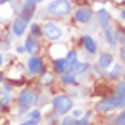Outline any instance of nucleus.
I'll use <instances>...</instances> for the list:
<instances>
[{"instance_id": "obj_8", "label": "nucleus", "mask_w": 125, "mask_h": 125, "mask_svg": "<svg viewBox=\"0 0 125 125\" xmlns=\"http://www.w3.org/2000/svg\"><path fill=\"white\" fill-rule=\"evenodd\" d=\"M43 70V62L40 57H30L29 59V71L32 74H37Z\"/></svg>"}, {"instance_id": "obj_19", "label": "nucleus", "mask_w": 125, "mask_h": 125, "mask_svg": "<svg viewBox=\"0 0 125 125\" xmlns=\"http://www.w3.org/2000/svg\"><path fill=\"white\" fill-rule=\"evenodd\" d=\"M71 125H89V117H85L84 120H78V122H73Z\"/></svg>"}, {"instance_id": "obj_11", "label": "nucleus", "mask_w": 125, "mask_h": 125, "mask_svg": "<svg viewBox=\"0 0 125 125\" xmlns=\"http://www.w3.org/2000/svg\"><path fill=\"white\" fill-rule=\"evenodd\" d=\"M111 62H113V55L111 54H101L100 55V59H98V65H100L101 68H108L111 65Z\"/></svg>"}, {"instance_id": "obj_17", "label": "nucleus", "mask_w": 125, "mask_h": 125, "mask_svg": "<svg viewBox=\"0 0 125 125\" xmlns=\"http://www.w3.org/2000/svg\"><path fill=\"white\" fill-rule=\"evenodd\" d=\"M29 120L38 122V120H40V111H32V113H29Z\"/></svg>"}, {"instance_id": "obj_22", "label": "nucleus", "mask_w": 125, "mask_h": 125, "mask_svg": "<svg viewBox=\"0 0 125 125\" xmlns=\"http://www.w3.org/2000/svg\"><path fill=\"white\" fill-rule=\"evenodd\" d=\"M16 51H18V52H22V51H24V48H22V46H18V49H16Z\"/></svg>"}, {"instance_id": "obj_5", "label": "nucleus", "mask_w": 125, "mask_h": 125, "mask_svg": "<svg viewBox=\"0 0 125 125\" xmlns=\"http://www.w3.org/2000/svg\"><path fill=\"white\" fill-rule=\"evenodd\" d=\"M74 16H76V19H78L79 22L85 24V22H89V21L92 19L94 13H92V10H90V8H87V6H81V8H78V10H76Z\"/></svg>"}, {"instance_id": "obj_23", "label": "nucleus", "mask_w": 125, "mask_h": 125, "mask_svg": "<svg viewBox=\"0 0 125 125\" xmlns=\"http://www.w3.org/2000/svg\"><path fill=\"white\" fill-rule=\"evenodd\" d=\"M10 0H0V3H3V5H5V3H8Z\"/></svg>"}, {"instance_id": "obj_3", "label": "nucleus", "mask_w": 125, "mask_h": 125, "mask_svg": "<svg viewBox=\"0 0 125 125\" xmlns=\"http://www.w3.org/2000/svg\"><path fill=\"white\" fill-rule=\"evenodd\" d=\"M43 33H44V37H48L49 40H59L60 35H62V30L54 22H46V24L43 25Z\"/></svg>"}, {"instance_id": "obj_1", "label": "nucleus", "mask_w": 125, "mask_h": 125, "mask_svg": "<svg viewBox=\"0 0 125 125\" xmlns=\"http://www.w3.org/2000/svg\"><path fill=\"white\" fill-rule=\"evenodd\" d=\"M48 11L52 16H68L71 11V5L67 0H54L48 5Z\"/></svg>"}, {"instance_id": "obj_10", "label": "nucleus", "mask_w": 125, "mask_h": 125, "mask_svg": "<svg viewBox=\"0 0 125 125\" xmlns=\"http://www.w3.org/2000/svg\"><path fill=\"white\" fill-rule=\"evenodd\" d=\"M98 21H100V25L103 29L109 27V25H108V22H109V14H108L106 10H100V11H98Z\"/></svg>"}, {"instance_id": "obj_15", "label": "nucleus", "mask_w": 125, "mask_h": 125, "mask_svg": "<svg viewBox=\"0 0 125 125\" xmlns=\"http://www.w3.org/2000/svg\"><path fill=\"white\" fill-rule=\"evenodd\" d=\"M104 30H106V40L109 41V44H111V46H116L117 41H116V37H114V32L111 30L109 27H106Z\"/></svg>"}, {"instance_id": "obj_13", "label": "nucleus", "mask_w": 125, "mask_h": 125, "mask_svg": "<svg viewBox=\"0 0 125 125\" xmlns=\"http://www.w3.org/2000/svg\"><path fill=\"white\" fill-rule=\"evenodd\" d=\"M37 49H38V44H37V41H35L33 38L25 40V51L27 52H37Z\"/></svg>"}, {"instance_id": "obj_18", "label": "nucleus", "mask_w": 125, "mask_h": 125, "mask_svg": "<svg viewBox=\"0 0 125 125\" xmlns=\"http://www.w3.org/2000/svg\"><path fill=\"white\" fill-rule=\"evenodd\" d=\"M62 81L63 83H70V84H74L76 83V79H74V74H63V78H62Z\"/></svg>"}, {"instance_id": "obj_25", "label": "nucleus", "mask_w": 125, "mask_h": 125, "mask_svg": "<svg viewBox=\"0 0 125 125\" xmlns=\"http://www.w3.org/2000/svg\"><path fill=\"white\" fill-rule=\"evenodd\" d=\"M30 2H33V3H38V2H41V0H30Z\"/></svg>"}, {"instance_id": "obj_14", "label": "nucleus", "mask_w": 125, "mask_h": 125, "mask_svg": "<svg viewBox=\"0 0 125 125\" xmlns=\"http://www.w3.org/2000/svg\"><path fill=\"white\" fill-rule=\"evenodd\" d=\"M65 65H67V60H65V59H55L54 60V68L59 73H63L65 71Z\"/></svg>"}, {"instance_id": "obj_4", "label": "nucleus", "mask_w": 125, "mask_h": 125, "mask_svg": "<svg viewBox=\"0 0 125 125\" xmlns=\"http://www.w3.org/2000/svg\"><path fill=\"white\" fill-rule=\"evenodd\" d=\"M35 100H37V97H35V94H33L32 90H22V92H21V95H19V103H21V109L32 106V104L35 103Z\"/></svg>"}, {"instance_id": "obj_20", "label": "nucleus", "mask_w": 125, "mask_h": 125, "mask_svg": "<svg viewBox=\"0 0 125 125\" xmlns=\"http://www.w3.org/2000/svg\"><path fill=\"white\" fill-rule=\"evenodd\" d=\"M124 116H125V114L122 113L119 117H117V124H119V125H124Z\"/></svg>"}, {"instance_id": "obj_12", "label": "nucleus", "mask_w": 125, "mask_h": 125, "mask_svg": "<svg viewBox=\"0 0 125 125\" xmlns=\"http://www.w3.org/2000/svg\"><path fill=\"white\" fill-rule=\"evenodd\" d=\"M114 108V104H113V100H103L100 104L97 106V111H100V113H108V111H111Z\"/></svg>"}, {"instance_id": "obj_16", "label": "nucleus", "mask_w": 125, "mask_h": 125, "mask_svg": "<svg viewBox=\"0 0 125 125\" xmlns=\"http://www.w3.org/2000/svg\"><path fill=\"white\" fill-rule=\"evenodd\" d=\"M120 73H122V65H116V67H114V70L109 73V78H117Z\"/></svg>"}, {"instance_id": "obj_2", "label": "nucleus", "mask_w": 125, "mask_h": 125, "mask_svg": "<svg viewBox=\"0 0 125 125\" xmlns=\"http://www.w3.org/2000/svg\"><path fill=\"white\" fill-rule=\"evenodd\" d=\"M52 104H54L55 111L59 114H67L73 108V100L70 97H67V95H57L52 100Z\"/></svg>"}, {"instance_id": "obj_26", "label": "nucleus", "mask_w": 125, "mask_h": 125, "mask_svg": "<svg viewBox=\"0 0 125 125\" xmlns=\"http://www.w3.org/2000/svg\"><path fill=\"white\" fill-rule=\"evenodd\" d=\"M2 81H3V76H2V73H0V83H2Z\"/></svg>"}, {"instance_id": "obj_7", "label": "nucleus", "mask_w": 125, "mask_h": 125, "mask_svg": "<svg viewBox=\"0 0 125 125\" xmlns=\"http://www.w3.org/2000/svg\"><path fill=\"white\" fill-rule=\"evenodd\" d=\"M27 22L24 18H18L14 21V24H13V33L18 35V37H21V35H24L25 29H27Z\"/></svg>"}, {"instance_id": "obj_6", "label": "nucleus", "mask_w": 125, "mask_h": 125, "mask_svg": "<svg viewBox=\"0 0 125 125\" xmlns=\"http://www.w3.org/2000/svg\"><path fill=\"white\" fill-rule=\"evenodd\" d=\"M124 89H125V84L124 83H120L119 85H117V92H116V95H114L111 100H113V104H114V108H122L124 106Z\"/></svg>"}, {"instance_id": "obj_9", "label": "nucleus", "mask_w": 125, "mask_h": 125, "mask_svg": "<svg viewBox=\"0 0 125 125\" xmlns=\"http://www.w3.org/2000/svg\"><path fill=\"white\" fill-rule=\"evenodd\" d=\"M83 43H84V46H85V49H87L90 54H95L97 52V43H95L94 40H92L90 37H83Z\"/></svg>"}, {"instance_id": "obj_24", "label": "nucleus", "mask_w": 125, "mask_h": 125, "mask_svg": "<svg viewBox=\"0 0 125 125\" xmlns=\"http://www.w3.org/2000/svg\"><path fill=\"white\" fill-rule=\"evenodd\" d=\"M2 62H3V57H2V54H0V65H2Z\"/></svg>"}, {"instance_id": "obj_21", "label": "nucleus", "mask_w": 125, "mask_h": 125, "mask_svg": "<svg viewBox=\"0 0 125 125\" xmlns=\"http://www.w3.org/2000/svg\"><path fill=\"white\" fill-rule=\"evenodd\" d=\"M22 125H37V122H33V120H29V122L22 124Z\"/></svg>"}]
</instances>
